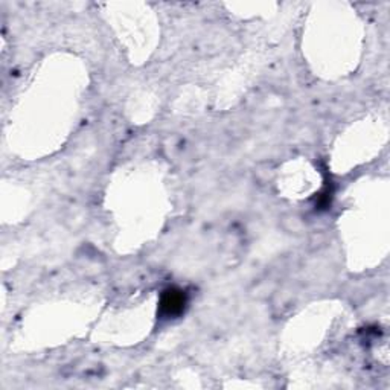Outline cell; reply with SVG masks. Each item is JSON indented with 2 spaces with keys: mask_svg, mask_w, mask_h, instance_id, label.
<instances>
[{
  "mask_svg": "<svg viewBox=\"0 0 390 390\" xmlns=\"http://www.w3.org/2000/svg\"><path fill=\"white\" fill-rule=\"evenodd\" d=\"M186 305V296L185 293L177 289H169L164 293L160 300V313L166 315V318H175L179 315Z\"/></svg>",
  "mask_w": 390,
  "mask_h": 390,
  "instance_id": "1",
  "label": "cell"
}]
</instances>
